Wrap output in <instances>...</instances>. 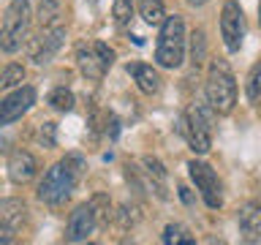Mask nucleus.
Listing matches in <instances>:
<instances>
[{
  "label": "nucleus",
  "instance_id": "obj_1",
  "mask_svg": "<svg viewBox=\"0 0 261 245\" xmlns=\"http://www.w3.org/2000/svg\"><path fill=\"white\" fill-rule=\"evenodd\" d=\"M82 169H85V163H82L79 155H68L65 161L55 163L52 169L44 175L38 185V199L46 202V204H60L71 196L73 185H76V180L82 177Z\"/></svg>",
  "mask_w": 261,
  "mask_h": 245
},
{
  "label": "nucleus",
  "instance_id": "obj_2",
  "mask_svg": "<svg viewBox=\"0 0 261 245\" xmlns=\"http://www.w3.org/2000/svg\"><path fill=\"white\" fill-rule=\"evenodd\" d=\"M207 101L215 114H228L237 104V82L226 60H212L207 74Z\"/></svg>",
  "mask_w": 261,
  "mask_h": 245
},
{
  "label": "nucleus",
  "instance_id": "obj_3",
  "mask_svg": "<svg viewBox=\"0 0 261 245\" xmlns=\"http://www.w3.org/2000/svg\"><path fill=\"white\" fill-rule=\"evenodd\" d=\"M185 57V22L182 16H166L161 22V38L155 46V60L163 68H179Z\"/></svg>",
  "mask_w": 261,
  "mask_h": 245
},
{
  "label": "nucleus",
  "instance_id": "obj_4",
  "mask_svg": "<svg viewBox=\"0 0 261 245\" xmlns=\"http://www.w3.org/2000/svg\"><path fill=\"white\" fill-rule=\"evenodd\" d=\"M30 30V3L28 0H14L6 8L3 24H0V49L3 52H16Z\"/></svg>",
  "mask_w": 261,
  "mask_h": 245
},
{
  "label": "nucleus",
  "instance_id": "obj_5",
  "mask_svg": "<svg viewBox=\"0 0 261 245\" xmlns=\"http://www.w3.org/2000/svg\"><path fill=\"white\" fill-rule=\"evenodd\" d=\"M212 114H215L212 106L207 109L201 104H193L185 114V136L196 155L210 153V147H212Z\"/></svg>",
  "mask_w": 261,
  "mask_h": 245
},
{
  "label": "nucleus",
  "instance_id": "obj_6",
  "mask_svg": "<svg viewBox=\"0 0 261 245\" xmlns=\"http://www.w3.org/2000/svg\"><path fill=\"white\" fill-rule=\"evenodd\" d=\"M114 63V49L103 41H93V44H79L76 46V65L87 79H103V74L112 68Z\"/></svg>",
  "mask_w": 261,
  "mask_h": 245
},
{
  "label": "nucleus",
  "instance_id": "obj_7",
  "mask_svg": "<svg viewBox=\"0 0 261 245\" xmlns=\"http://www.w3.org/2000/svg\"><path fill=\"white\" fill-rule=\"evenodd\" d=\"M63 41H65V28H63L60 22L44 24L38 36L30 38V44H28V57H30V60L36 63V65H44V63H49L57 52H60Z\"/></svg>",
  "mask_w": 261,
  "mask_h": 245
},
{
  "label": "nucleus",
  "instance_id": "obj_8",
  "mask_svg": "<svg viewBox=\"0 0 261 245\" xmlns=\"http://www.w3.org/2000/svg\"><path fill=\"white\" fill-rule=\"evenodd\" d=\"M188 172H191V180L196 183V191L201 193V199L207 202V207L218 210L223 204V193H220V180L215 175V169L204 161H191L188 163Z\"/></svg>",
  "mask_w": 261,
  "mask_h": 245
},
{
  "label": "nucleus",
  "instance_id": "obj_9",
  "mask_svg": "<svg viewBox=\"0 0 261 245\" xmlns=\"http://www.w3.org/2000/svg\"><path fill=\"white\" fill-rule=\"evenodd\" d=\"M220 36H223V44L228 52H240L242 38H245V16L240 3L228 0L223 6V14H220Z\"/></svg>",
  "mask_w": 261,
  "mask_h": 245
},
{
  "label": "nucleus",
  "instance_id": "obj_10",
  "mask_svg": "<svg viewBox=\"0 0 261 245\" xmlns=\"http://www.w3.org/2000/svg\"><path fill=\"white\" fill-rule=\"evenodd\" d=\"M33 101H36V90L33 87H19V90H14L11 95H6L3 101H0V126L16 122L33 106Z\"/></svg>",
  "mask_w": 261,
  "mask_h": 245
},
{
  "label": "nucleus",
  "instance_id": "obj_11",
  "mask_svg": "<svg viewBox=\"0 0 261 245\" xmlns=\"http://www.w3.org/2000/svg\"><path fill=\"white\" fill-rule=\"evenodd\" d=\"M95 226H98V220H95L93 207H90V204H79V207L71 212V218H68V226H65V240H68V242L87 240V237L95 232Z\"/></svg>",
  "mask_w": 261,
  "mask_h": 245
},
{
  "label": "nucleus",
  "instance_id": "obj_12",
  "mask_svg": "<svg viewBox=\"0 0 261 245\" xmlns=\"http://www.w3.org/2000/svg\"><path fill=\"white\" fill-rule=\"evenodd\" d=\"M36 172H38V161L33 153H28V150L11 153V158H8V177L14 183H28V180L36 177Z\"/></svg>",
  "mask_w": 261,
  "mask_h": 245
},
{
  "label": "nucleus",
  "instance_id": "obj_13",
  "mask_svg": "<svg viewBox=\"0 0 261 245\" xmlns=\"http://www.w3.org/2000/svg\"><path fill=\"white\" fill-rule=\"evenodd\" d=\"M128 74L136 79V85H139V90H142V93H147V95L161 93V77H158V71H155L152 65L128 63Z\"/></svg>",
  "mask_w": 261,
  "mask_h": 245
},
{
  "label": "nucleus",
  "instance_id": "obj_14",
  "mask_svg": "<svg viewBox=\"0 0 261 245\" xmlns=\"http://www.w3.org/2000/svg\"><path fill=\"white\" fill-rule=\"evenodd\" d=\"M240 232L248 242H261V204H248L240 212Z\"/></svg>",
  "mask_w": 261,
  "mask_h": 245
},
{
  "label": "nucleus",
  "instance_id": "obj_15",
  "mask_svg": "<svg viewBox=\"0 0 261 245\" xmlns=\"http://www.w3.org/2000/svg\"><path fill=\"white\" fill-rule=\"evenodd\" d=\"M144 175H147V183L155 191L158 199H169V185H166V169L158 158H144Z\"/></svg>",
  "mask_w": 261,
  "mask_h": 245
},
{
  "label": "nucleus",
  "instance_id": "obj_16",
  "mask_svg": "<svg viewBox=\"0 0 261 245\" xmlns=\"http://www.w3.org/2000/svg\"><path fill=\"white\" fill-rule=\"evenodd\" d=\"M24 218H28V207H24L22 199H0V220H3L8 229L16 232Z\"/></svg>",
  "mask_w": 261,
  "mask_h": 245
},
{
  "label": "nucleus",
  "instance_id": "obj_17",
  "mask_svg": "<svg viewBox=\"0 0 261 245\" xmlns=\"http://www.w3.org/2000/svg\"><path fill=\"white\" fill-rule=\"evenodd\" d=\"M139 11H142V19L147 24H161L166 19V8H163V0H139Z\"/></svg>",
  "mask_w": 261,
  "mask_h": 245
},
{
  "label": "nucleus",
  "instance_id": "obj_18",
  "mask_svg": "<svg viewBox=\"0 0 261 245\" xmlns=\"http://www.w3.org/2000/svg\"><path fill=\"white\" fill-rule=\"evenodd\" d=\"M163 245H193V234L182 224H169L163 229Z\"/></svg>",
  "mask_w": 261,
  "mask_h": 245
},
{
  "label": "nucleus",
  "instance_id": "obj_19",
  "mask_svg": "<svg viewBox=\"0 0 261 245\" xmlns=\"http://www.w3.org/2000/svg\"><path fill=\"white\" fill-rule=\"evenodd\" d=\"M134 11H136V0H114L112 14H114L117 28H125V24L134 19Z\"/></svg>",
  "mask_w": 261,
  "mask_h": 245
},
{
  "label": "nucleus",
  "instance_id": "obj_20",
  "mask_svg": "<svg viewBox=\"0 0 261 245\" xmlns=\"http://www.w3.org/2000/svg\"><path fill=\"white\" fill-rule=\"evenodd\" d=\"M60 11H63V0H41V6H38V22H41V28H44V24L57 22Z\"/></svg>",
  "mask_w": 261,
  "mask_h": 245
},
{
  "label": "nucleus",
  "instance_id": "obj_21",
  "mask_svg": "<svg viewBox=\"0 0 261 245\" xmlns=\"http://www.w3.org/2000/svg\"><path fill=\"white\" fill-rule=\"evenodd\" d=\"M90 207H93V212H95L98 226L109 224V218H112V202H109V196H106V193H95L93 202H90Z\"/></svg>",
  "mask_w": 261,
  "mask_h": 245
},
{
  "label": "nucleus",
  "instance_id": "obj_22",
  "mask_svg": "<svg viewBox=\"0 0 261 245\" xmlns=\"http://www.w3.org/2000/svg\"><path fill=\"white\" fill-rule=\"evenodd\" d=\"M24 82V68L22 65H6L3 71H0V90H8V87H16V85H22Z\"/></svg>",
  "mask_w": 261,
  "mask_h": 245
},
{
  "label": "nucleus",
  "instance_id": "obj_23",
  "mask_svg": "<svg viewBox=\"0 0 261 245\" xmlns=\"http://www.w3.org/2000/svg\"><path fill=\"white\" fill-rule=\"evenodd\" d=\"M49 104H52L57 112H71L73 109V93L68 87H55L52 93H49Z\"/></svg>",
  "mask_w": 261,
  "mask_h": 245
},
{
  "label": "nucleus",
  "instance_id": "obj_24",
  "mask_svg": "<svg viewBox=\"0 0 261 245\" xmlns=\"http://www.w3.org/2000/svg\"><path fill=\"white\" fill-rule=\"evenodd\" d=\"M204 57H207V41H204V30H193V36H191V60L193 65L199 68V65L204 63Z\"/></svg>",
  "mask_w": 261,
  "mask_h": 245
},
{
  "label": "nucleus",
  "instance_id": "obj_25",
  "mask_svg": "<svg viewBox=\"0 0 261 245\" xmlns=\"http://www.w3.org/2000/svg\"><path fill=\"white\" fill-rule=\"evenodd\" d=\"M248 101L261 104V60L253 65L250 77H248Z\"/></svg>",
  "mask_w": 261,
  "mask_h": 245
},
{
  "label": "nucleus",
  "instance_id": "obj_26",
  "mask_svg": "<svg viewBox=\"0 0 261 245\" xmlns=\"http://www.w3.org/2000/svg\"><path fill=\"white\" fill-rule=\"evenodd\" d=\"M38 142L44 147H55V122H44L38 128Z\"/></svg>",
  "mask_w": 261,
  "mask_h": 245
},
{
  "label": "nucleus",
  "instance_id": "obj_27",
  "mask_svg": "<svg viewBox=\"0 0 261 245\" xmlns=\"http://www.w3.org/2000/svg\"><path fill=\"white\" fill-rule=\"evenodd\" d=\"M11 240H14V229H8L3 220H0V242L6 245V242H11Z\"/></svg>",
  "mask_w": 261,
  "mask_h": 245
},
{
  "label": "nucleus",
  "instance_id": "obj_28",
  "mask_svg": "<svg viewBox=\"0 0 261 245\" xmlns=\"http://www.w3.org/2000/svg\"><path fill=\"white\" fill-rule=\"evenodd\" d=\"M179 196H182V202H185V204H191V202H193V196H191V191H188L185 185H179Z\"/></svg>",
  "mask_w": 261,
  "mask_h": 245
},
{
  "label": "nucleus",
  "instance_id": "obj_29",
  "mask_svg": "<svg viewBox=\"0 0 261 245\" xmlns=\"http://www.w3.org/2000/svg\"><path fill=\"white\" fill-rule=\"evenodd\" d=\"M188 3H191V6H204L207 0H188Z\"/></svg>",
  "mask_w": 261,
  "mask_h": 245
},
{
  "label": "nucleus",
  "instance_id": "obj_30",
  "mask_svg": "<svg viewBox=\"0 0 261 245\" xmlns=\"http://www.w3.org/2000/svg\"><path fill=\"white\" fill-rule=\"evenodd\" d=\"M258 22H261V3H258Z\"/></svg>",
  "mask_w": 261,
  "mask_h": 245
}]
</instances>
